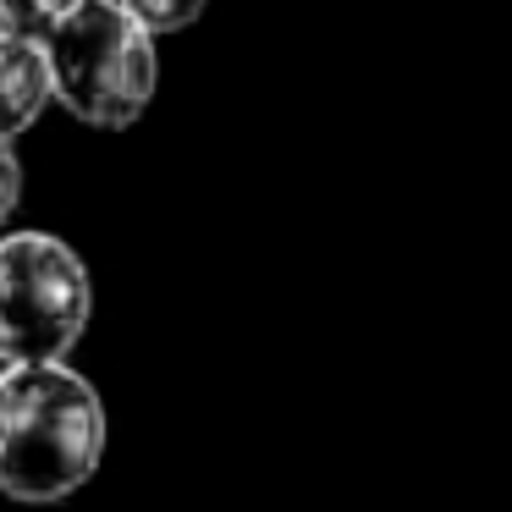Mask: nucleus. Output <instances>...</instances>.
Instances as JSON below:
<instances>
[{
    "label": "nucleus",
    "mask_w": 512,
    "mask_h": 512,
    "mask_svg": "<svg viewBox=\"0 0 512 512\" xmlns=\"http://www.w3.org/2000/svg\"><path fill=\"white\" fill-rule=\"evenodd\" d=\"M105 402L67 358L0 364V496L50 507L105 463Z\"/></svg>",
    "instance_id": "f257e3e1"
},
{
    "label": "nucleus",
    "mask_w": 512,
    "mask_h": 512,
    "mask_svg": "<svg viewBox=\"0 0 512 512\" xmlns=\"http://www.w3.org/2000/svg\"><path fill=\"white\" fill-rule=\"evenodd\" d=\"M39 45H45L50 100H61L78 122L133 127L155 100V34L122 12V0H72Z\"/></svg>",
    "instance_id": "f03ea898"
},
{
    "label": "nucleus",
    "mask_w": 512,
    "mask_h": 512,
    "mask_svg": "<svg viewBox=\"0 0 512 512\" xmlns=\"http://www.w3.org/2000/svg\"><path fill=\"white\" fill-rule=\"evenodd\" d=\"M94 281L72 243L50 232H0V364H45L83 342Z\"/></svg>",
    "instance_id": "7ed1b4c3"
},
{
    "label": "nucleus",
    "mask_w": 512,
    "mask_h": 512,
    "mask_svg": "<svg viewBox=\"0 0 512 512\" xmlns=\"http://www.w3.org/2000/svg\"><path fill=\"white\" fill-rule=\"evenodd\" d=\"M45 105H50L45 45L0 34V144H17V133H28Z\"/></svg>",
    "instance_id": "20e7f679"
},
{
    "label": "nucleus",
    "mask_w": 512,
    "mask_h": 512,
    "mask_svg": "<svg viewBox=\"0 0 512 512\" xmlns=\"http://www.w3.org/2000/svg\"><path fill=\"white\" fill-rule=\"evenodd\" d=\"M210 0H122V12L149 34H182L188 23H199Z\"/></svg>",
    "instance_id": "39448f33"
},
{
    "label": "nucleus",
    "mask_w": 512,
    "mask_h": 512,
    "mask_svg": "<svg viewBox=\"0 0 512 512\" xmlns=\"http://www.w3.org/2000/svg\"><path fill=\"white\" fill-rule=\"evenodd\" d=\"M72 0H0V34L12 39H45L50 23L67 12Z\"/></svg>",
    "instance_id": "423d86ee"
},
{
    "label": "nucleus",
    "mask_w": 512,
    "mask_h": 512,
    "mask_svg": "<svg viewBox=\"0 0 512 512\" xmlns=\"http://www.w3.org/2000/svg\"><path fill=\"white\" fill-rule=\"evenodd\" d=\"M17 204H23V160L12 144H0V232L12 226Z\"/></svg>",
    "instance_id": "0eeeda50"
}]
</instances>
